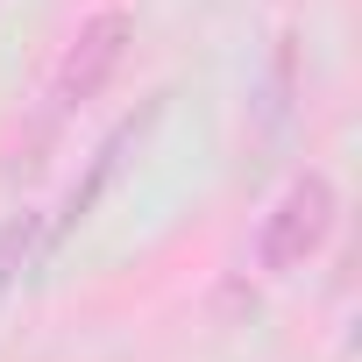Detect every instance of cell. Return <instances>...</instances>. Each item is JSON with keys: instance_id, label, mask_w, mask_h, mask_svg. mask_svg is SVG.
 <instances>
[{"instance_id": "cell-1", "label": "cell", "mask_w": 362, "mask_h": 362, "mask_svg": "<svg viewBox=\"0 0 362 362\" xmlns=\"http://www.w3.org/2000/svg\"><path fill=\"white\" fill-rule=\"evenodd\" d=\"M334 214H341V192H334V177H327V170H305V177H291V185L277 192V206L263 214V228H256V263H263L270 277H291V270H305V263L327 249V235H334Z\"/></svg>"}, {"instance_id": "cell-2", "label": "cell", "mask_w": 362, "mask_h": 362, "mask_svg": "<svg viewBox=\"0 0 362 362\" xmlns=\"http://www.w3.org/2000/svg\"><path fill=\"white\" fill-rule=\"evenodd\" d=\"M128 36H135V22L121 15V8H107V15H93L86 29H78V43L64 50V64H57V86H50V107L57 114H71V107H86L107 78H114V64L128 57Z\"/></svg>"}, {"instance_id": "cell-3", "label": "cell", "mask_w": 362, "mask_h": 362, "mask_svg": "<svg viewBox=\"0 0 362 362\" xmlns=\"http://www.w3.org/2000/svg\"><path fill=\"white\" fill-rule=\"evenodd\" d=\"M156 114H163V93H156V100H149L142 114H128V121H121V128H114V135H107V142L93 149V170H86L78 185L64 192V206H57V228H50V242H64V235H71V228H78V221H86V214L100 206V192L114 185V170H121V156H128V149H135V142H142V135L156 128Z\"/></svg>"}, {"instance_id": "cell-4", "label": "cell", "mask_w": 362, "mask_h": 362, "mask_svg": "<svg viewBox=\"0 0 362 362\" xmlns=\"http://www.w3.org/2000/svg\"><path fill=\"white\" fill-rule=\"evenodd\" d=\"M36 242H43V221L36 214H8V221H0V305H8V291L22 284Z\"/></svg>"}]
</instances>
